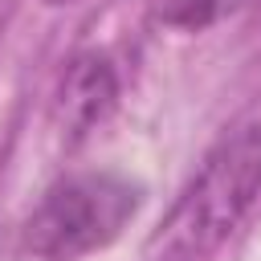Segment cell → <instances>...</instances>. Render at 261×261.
Listing matches in <instances>:
<instances>
[{
	"label": "cell",
	"mask_w": 261,
	"mask_h": 261,
	"mask_svg": "<svg viewBox=\"0 0 261 261\" xmlns=\"http://www.w3.org/2000/svg\"><path fill=\"white\" fill-rule=\"evenodd\" d=\"M139 184L114 171H77L57 179L20 228V261H82L130 224L139 212Z\"/></svg>",
	"instance_id": "6da1fadb"
},
{
	"label": "cell",
	"mask_w": 261,
	"mask_h": 261,
	"mask_svg": "<svg viewBox=\"0 0 261 261\" xmlns=\"http://www.w3.org/2000/svg\"><path fill=\"white\" fill-rule=\"evenodd\" d=\"M261 196V122L232 130L200 167V175L179 196L163 237L155 241L167 261H192L216 249L237 220Z\"/></svg>",
	"instance_id": "7a4b0ae2"
},
{
	"label": "cell",
	"mask_w": 261,
	"mask_h": 261,
	"mask_svg": "<svg viewBox=\"0 0 261 261\" xmlns=\"http://www.w3.org/2000/svg\"><path fill=\"white\" fill-rule=\"evenodd\" d=\"M114 98H118L114 65L102 53H82L69 61L57 86V122L69 135H86L94 122H102L114 110Z\"/></svg>",
	"instance_id": "3957f363"
},
{
	"label": "cell",
	"mask_w": 261,
	"mask_h": 261,
	"mask_svg": "<svg viewBox=\"0 0 261 261\" xmlns=\"http://www.w3.org/2000/svg\"><path fill=\"white\" fill-rule=\"evenodd\" d=\"M224 4L228 0H167L163 20L175 24V29H208L224 12Z\"/></svg>",
	"instance_id": "277c9868"
},
{
	"label": "cell",
	"mask_w": 261,
	"mask_h": 261,
	"mask_svg": "<svg viewBox=\"0 0 261 261\" xmlns=\"http://www.w3.org/2000/svg\"><path fill=\"white\" fill-rule=\"evenodd\" d=\"M45 4H53V8H57V4H73V0H45Z\"/></svg>",
	"instance_id": "5b68a950"
}]
</instances>
